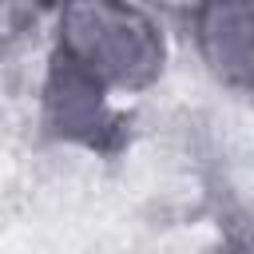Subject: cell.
<instances>
[{
	"mask_svg": "<svg viewBox=\"0 0 254 254\" xmlns=\"http://www.w3.org/2000/svg\"><path fill=\"white\" fill-rule=\"evenodd\" d=\"M52 56L71 64L87 79L103 83L107 91H143L163 75L167 44L151 12L135 4L79 0L64 4Z\"/></svg>",
	"mask_w": 254,
	"mask_h": 254,
	"instance_id": "obj_1",
	"label": "cell"
},
{
	"mask_svg": "<svg viewBox=\"0 0 254 254\" xmlns=\"http://www.w3.org/2000/svg\"><path fill=\"white\" fill-rule=\"evenodd\" d=\"M214 254H254V250H250L246 242H238V238H230V242H222V246H218Z\"/></svg>",
	"mask_w": 254,
	"mask_h": 254,
	"instance_id": "obj_4",
	"label": "cell"
},
{
	"mask_svg": "<svg viewBox=\"0 0 254 254\" xmlns=\"http://www.w3.org/2000/svg\"><path fill=\"white\" fill-rule=\"evenodd\" d=\"M194 44L210 75L254 95V0H222L190 12Z\"/></svg>",
	"mask_w": 254,
	"mask_h": 254,
	"instance_id": "obj_3",
	"label": "cell"
},
{
	"mask_svg": "<svg viewBox=\"0 0 254 254\" xmlns=\"http://www.w3.org/2000/svg\"><path fill=\"white\" fill-rule=\"evenodd\" d=\"M40 123L48 139L87 147L103 159H115L131 143V115L107 103V87L64 64L60 56L48 60L44 95H40Z\"/></svg>",
	"mask_w": 254,
	"mask_h": 254,
	"instance_id": "obj_2",
	"label": "cell"
}]
</instances>
